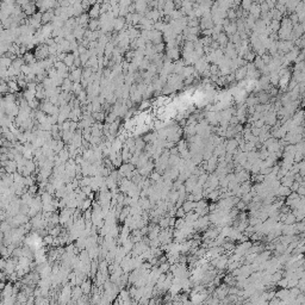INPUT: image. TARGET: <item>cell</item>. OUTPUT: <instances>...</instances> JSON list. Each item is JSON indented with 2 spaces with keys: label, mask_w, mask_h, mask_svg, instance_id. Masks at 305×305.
I'll return each mask as SVG.
<instances>
[{
  "label": "cell",
  "mask_w": 305,
  "mask_h": 305,
  "mask_svg": "<svg viewBox=\"0 0 305 305\" xmlns=\"http://www.w3.org/2000/svg\"><path fill=\"white\" fill-rule=\"evenodd\" d=\"M249 14L252 16V17H254L256 20L257 18H260V14H261V10H260V5L259 4H252V6H250V9H249Z\"/></svg>",
  "instance_id": "obj_1"
},
{
  "label": "cell",
  "mask_w": 305,
  "mask_h": 305,
  "mask_svg": "<svg viewBox=\"0 0 305 305\" xmlns=\"http://www.w3.org/2000/svg\"><path fill=\"white\" fill-rule=\"evenodd\" d=\"M99 14H100V4L96 2V4L91 7V10H89L88 17H91L92 19H96Z\"/></svg>",
  "instance_id": "obj_2"
},
{
  "label": "cell",
  "mask_w": 305,
  "mask_h": 305,
  "mask_svg": "<svg viewBox=\"0 0 305 305\" xmlns=\"http://www.w3.org/2000/svg\"><path fill=\"white\" fill-rule=\"evenodd\" d=\"M23 7V10L25 11V13H28V14H33L35 13V10L37 9L36 7V5L35 4H32V2H28V4H25L24 6H22Z\"/></svg>",
  "instance_id": "obj_3"
},
{
  "label": "cell",
  "mask_w": 305,
  "mask_h": 305,
  "mask_svg": "<svg viewBox=\"0 0 305 305\" xmlns=\"http://www.w3.org/2000/svg\"><path fill=\"white\" fill-rule=\"evenodd\" d=\"M54 12L51 11V9L48 11H45L43 14H42V22H44V23H47V22H50L51 19H54Z\"/></svg>",
  "instance_id": "obj_4"
},
{
  "label": "cell",
  "mask_w": 305,
  "mask_h": 305,
  "mask_svg": "<svg viewBox=\"0 0 305 305\" xmlns=\"http://www.w3.org/2000/svg\"><path fill=\"white\" fill-rule=\"evenodd\" d=\"M234 75H235L236 80H242L247 75V67H242L238 70H236V74H234Z\"/></svg>",
  "instance_id": "obj_5"
},
{
  "label": "cell",
  "mask_w": 305,
  "mask_h": 305,
  "mask_svg": "<svg viewBox=\"0 0 305 305\" xmlns=\"http://www.w3.org/2000/svg\"><path fill=\"white\" fill-rule=\"evenodd\" d=\"M87 20H88V14L82 13V14L79 17V19H76V22H78L79 24H81V25H84L85 23H87Z\"/></svg>",
  "instance_id": "obj_6"
},
{
  "label": "cell",
  "mask_w": 305,
  "mask_h": 305,
  "mask_svg": "<svg viewBox=\"0 0 305 305\" xmlns=\"http://www.w3.org/2000/svg\"><path fill=\"white\" fill-rule=\"evenodd\" d=\"M255 66L257 67V68H260V69H264V68H265V63H264V61L261 60V57H260V56H257V57H256V60H255Z\"/></svg>",
  "instance_id": "obj_7"
},
{
  "label": "cell",
  "mask_w": 305,
  "mask_h": 305,
  "mask_svg": "<svg viewBox=\"0 0 305 305\" xmlns=\"http://www.w3.org/2000/svg\"><path fill=\"white\" fill-rule=\"evenodd\" d=\"M237 16H236V10H234V9H230V10L228 11V19H235Z\"/></svg>",
  "instance_id": "obj_8"
},
{
  "label": "cell",
  "mask_w": 305,
  "mask_h": 305,
  "mask_svg": "<svg viewBox=\"0 0 305 305\" xmlns=\"http://www.w3.org/2000/svg\"><path fill=\"white\" fill-rule=\"evenodd\" d=\"M89 25H91V29L94 30V28H96V26L98 25V22H97L96 19H92V20H91V23H89Z\"/></svg>",
  "instance_id": "obj_9"
}]
</instances>
